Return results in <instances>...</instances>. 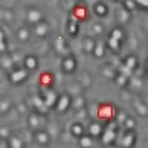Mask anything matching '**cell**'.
Instances as JSON below:
<instances>
[{
	"label": "cell",
	"mask_w": 148,
	"mask_h": 148,
	"mask_svg": "<svg viewBox=\"0 0 148 148\" xmlns=\"http://www.w3.org/2000/svg\"><path fill=\"white\" fill-rule=\"evenodd\" d=\"M27 77H28V73H27V70H24V68H15L14 71L9 73V80L14 84L22 83Z\"/></svg>",
	"instance_id": "1"
},
{
	"label": "cell",
	"mask_w": 148,
	"mask_h": 148,
	"mask_svg": "<svg viewBox=\"0 0 148 148\" xmlns=\"http://www.w3.org/2000/svg\"><path fill=\"white\" fill-rule=\"evenodd\" d=\"M135 141H136V136H135L133 130H126L120 136V147L121 148H133Z\"/></svg>",
	"instance_id": "2"
},
{
	"label": "cell",
	"mask_w": 148,
	"mask_h": 148,
	"mask_svg": "<svg viewBox=\"0 0 148 148\" xmlns=\"http://www.w3.org/2000/svg\"><path fill=\"white\" fill-rule=\"evenodd\" d=\"M113 127H114V125H108L107 126V129L105 130H102V142L105 144V145H110V144H113V141L116 139V129L113 130Z\"/></svg>",
	"instance_id": "3"
},
{
	"label": "cell",
	"mask_w": 148,
	"mask_h": 148,
	"mask_svg": "<svg viewBox=\"0 0 148 148\" xmlns=\"http://www.w3.org/2000/svg\"><path fill=\"white\" fill-rule=\"evenodd\" d=\"M70 104H71V98H70L68 95H61V96L58 98V99H56V104H55V107L58 108V111H59V113H64L65 110H68Z\"/></svg>",
	"instance_id": "4"
},
{
	"label": "cell",
	"mask_w": 148,
	"mask_h": 148,
	"mask_svg": "<svg viewBox=\"0 0 148 148\" xmlns=\"http://www.w3.org/2000/svg\"><path fill=\"white\" fill-rule=\"evenodd\" d=\"M27 19H28V22H31V24L36 25V24H39L40 21H43V15H42V12L39 9H28Z\"/></svg>",
	"instance_id": "5"
},
{
	"label": "cell",
	"mask_w": 148,
	"mask_h": 148,
	"mask_svg": "<svg viewBox=\"0 0 148 148\" xmlns=\"http://www.w3.org/2000/svg\"><path fill=\"white\" fill-rule=\"evenodd\" d=\"M56 99H58V95H56V92H53L52 89H47V90L45 92L43 102L46 104V107H47V108L53 107V105L56 104Z\"/></svg>",
	"instance_id": "6"
},
{
	"label": "cell",
	"mask_w": 148,
	"mask_h": 148,
	"mask_svg": "<svg viewBox=\"0 0 148 148\" xmlns=\"http://www.w3.org/2000/svg\"><path fill=\"white\" fill-rule=\"evenodd\" d=\"M77 67V62H76V59H74L73 56H65L64 58V62H62V70L65 73H73L74 70H76Z\"/></svg>",
	"instance_id": "7"
},
{
	"label": "cell",
	"mask_w": 148,
	"mask_h": 148,
	"mask_svg": "<svg viewBox=\"0 0 148 148\" xmlns=\"http://www.w3.org/2000/svg\"><path fill=\"white\" fill-rule=\"evenodd\" d=\"M34 138H36V141L39 142L40 145H47L49 141H51L47 132H45V130H37V132L34 133Z\"/></svg>",
	"instance_id": "8"
},
{
	"label": "cell",
	"mask_w": 148,
	"mask_h": 148,
	"mask_svg": "<svg viewBox=\"0 0 148 148\" xmlns=\"http://www.w3.org/2000/svg\"><path fill=\"white\" fill-rule=\"evenodd\" d=\"M34 31H36V34L39 36V37H45V36L49 33V25H47V22H43V21H40L39 24H36Z\"/></svg>",
	"instance_id": "9"
},
{
	"label": "cell",
	"mask_w": 148,
	"mask_h": 148,
	"mask_svg": "<svg viewBox=\"0 0 148 148\" xmlns=\"http://www.w3.org/2000/svg\"><path fill=\"white\" fill-rule=\"evenodd\" d=\"M24 65H25L27 70H36L37 65H39V62H37V58L36 56L27 55L25 58H24Z\"/></svg>",
	"instance_id": "10"
},
{
	"label": "cell",
	"mask_w": 148,
	"mask_h": 148,
	"mask_svg": "<svg viewBox=\"0 0 148 148\" xmlns=\"http://www.w3.org/2000/svg\"><path fill=\"white\" fill-rule=\"evenodd\" d=\"M89 133H90V136H101L102 135V125L98 121H93L89 126Z\"/></svg>",
	"instance_id": "11"
},
{
	"label": "cell",
	"mask_w": 148,
	"mask_h": 148,
	"mask_svg": "<svg viewBox=\"0 0 148 148\" xmlns=\"http://www.w3.org/2000/svg\"><path fill=\"white\" fill-rule=\"evenodd\" d=\"M114 114V111H113V107L111 105H101V110H99V117L101 119H111V116Z\"/></svg>",
	"instance_id": "12"
},
{
	"label": "cell",
	"mask_w": 148,
	"mask_h": 148,
	"mask_svg": "<svg viewBox=\"0 0 148 148\" xmlns=\"http://www.w3.org/2000/svg\"><path fill=\"white\" fill-rule=\"evenodd\" d=\"M79 145L82 148H92V145H93L92 136L90 135H82V136L79 138Z\"/></svg>",
	"instance_id": "13"
},
{
	"label": "cell",
	"mask_w": 148,
	"mask_h": 148,
	"mask_svg": "<svg viewBox=\"0 0 148 148\" xmlns=\"http://www.w3.org/2000/svg\"><path fill=\"white\" fill-rule=\"evenodd\" d=\"M71 135H74V136L80 138L82 135H84V129L83 126L80 125V123H74V125L71 126Z\"/></svg>",
	"instance_id": "14"
},
{
	"label": "cell",
	"mask_w": 148,
	"mask_h": 148,
	"mask_svg": "<svg viewBox=\"0 0 148 148\" xmlns=\"http://www.w3.org/2000/svg\"><path fill=\"white\" fill-rule=\"evenodd\" d=\"M10 107H12V104H10V101L8 99V98H2V99H0V114L8 113V111L10 110Z\"/></svg>",
	"instance_id": "15"
},
{
	"label": "cell",
	"mask_w": 148,
	"mask_h": 148,
	"mask_svg": "<svg viewBox=\"0 0 148 148\" xmlns=\"http://www.w3.org/2000/svg\"><path fill=\"white\" fill-rule=\"evenodd\" d=\"M107 12H108V8H107L104 3H96V5H95V14H96L98 16H105Z\"/></svg>",
	"instance_id": "16"
},
{
	"label": "cell",
	"mask_w": 148,
	"mask_h": 148,
	"mask_svg": "<svg viewBox=\"0 0 148 148\" xmlns=\"http://www.w3.org/2000/svg\"><path fill=\"white\" fill-rule=\"evenodd\" d=\"M18 39L22 40V42H27L30 39V30L25 28V27H21L19 31H18Z\"/></svg>",
	"instance_id": "17"
},
{
	"label": "cell",
	"mask_w": 148,
	"mask_h": 148,
	"mask_svg": "<svg viewBox=\"0 0 148 148\" xmlns=\"http://www.w3.org/2000/svg\"><path fill=\"white\" fill-rule=\"evenodd\" d=\"M22 141L18 136H9V148H22Z\"/></svg>",
	"instance_id": "18"
},
{
	"label": "cell",
	"mask_w": 148,
	"mask_h": 148,
	"mask_svg": "<svg viewBox=\"0 0 148 148\" xmlns=\"http://www.w3.org/2000/svg\"><path fill=\"white\" fill-rule=\"evenodd\" d=\"M123 37H125V33H123L121 28H114L113 31H111V39L121 42V40H123Z\"/></svg>",
	"instance_id": "19"
},
{
	"label": "cell",
	"mask_w": 148,
	"mask_h": 148,
	"mask_svg": "<svg viewBox=\"0 0 148 148\" xmlns=\"http://www.w3.org/2000/svg\"><path fill=\"white\" fill-rule=\"evenodd\" d=\"M92 53H93L96 58H101V56H104V45H102V43H99L96 47H93Z\"/></svg>",
	"instance_id": "20"
},
{
	"label": "cell",
	"mask_w": 148,
	"mask_h": 148,
	"mask_svg": "<svg viewBox=\"0 0 148 148\" xmlns=\"http://www.w3.org/2000/svg\"><path fill=\"white\" fill-rule=\"evenodd\" d=\"M40 82H42V84H43V86L49 88V84H51V82H52V76H51V73H45L43 76H42V79H40Z\"/></svg>",
	"instance_id": "21"
},
{
	"label": "cell",
	"mask_w": 148,
	"mask_h": 148,
	"mask_svg": "<svg viewBox=\"0 0 148 148\" xmlns=\"http://www.w3.org/2000/svg\"><path fill=\"white\" fill-rule=\"evenodd\" d=\"M120 43L121 42H119V40H114V39H111L110 37V40H108V46L113 49L114 52H119V49H120Z\"/></svg>",
	"instance_id": "22"
},
{
	"label": "cell",
	"mask_w": 148,
	"mask_h": 148,
	"mask_svg": "<svg viewBox=\"0 0 148 148\" xmlns=\"http://www.w3.org/2000/svg\"><path fill=\"white\" fill-rule=\"evenodd\" d=\"M10 136V129L3 126V127H0V139H9Z\"/></svg>",
	"instance_id": "23"
},
{
	"label": "cell",
	"mask_w": 148,
	"mask_h": 148,
	"mask_svg": "<svg viewBox=\"0 0 148 148\" xmlns=\"http://www.w3.org/2000/svg\"><path fill=\"white\" fill-rule=\"evenodd\" d=\"M126 67H129V70H133L135 67H136V58L135 56L126 58Z\"/></svg>",
	"instance_id": "24"
},
{
	"label": "cell",
	"mask_w": 148,
	"mask_h": 148,
	"mask_svg": "<svg viewBox=\"0 0 148 148\" xmlns=\"http://www.w3.org/2000/svg\"><path fill=\"white\" fill-rule=\"evenodd\" d=\"M68 25H70V27L67 28L68 33H70L71 36H76V34H77V22L71 21V22H68Z\"/></svg>",
	"instance_id": "25"
},
{
	"label": "cell",
	"mask_w": 148,
	"mask_h": 148,
	"mask_svg": "<svg viewBox=\"0 0 148 148\" xmlns=\"http://www.w3.org/2000/svg\"><path fill=\"white\" fill-rule=\"evenodd\" d=\"M125 126H126V129H127V130H133V129H135V126H136V123H135V120H133V119L127 117V119L125 120Z\"/></svg>",
	"instance_id": "26"
},
{
	"label": "cell",
	"mask_w": 148,
	"mask_h": 148,
	"mask_svg": "<svg viewBox=\"0 0 148 148\" xmlns=\"http://www.w3.org/2000/svg\"><path fill=\"white\" fill-rule=\"evenodd\" d=\"M93 47H95L93 40H90V39L86 40V43H84V49H86V52H92V51H93Z\"/></svg>",
	"instance_id": "27"
},
{
	"label": "cell",
	"mask_w": 148,
	"mask_h": 148,
	"mask_svg": "<svg viewBox=\"0 0 148 148\" xmlns=\"http://www.w3.org/2000/svg\"><path fill=\"white\" fill-rule=\"evenodd\" d=\"M84 14H86V10H84L83 8H77V9H76V16H77V18L84 19V16H86Z\"/></svg>",
	"instance_id": "28"
},
{
	"label": "cell",
	"mask_w": 148,
	"mask_h": 148,
	"mask_svg": "<svg viewBox=\"0 0 148 148\" xmlns=\"http://www.w3.org/2000/svg\"><path fill=\"white\" fill-rule=\"evenodd\" d=\"M133 2H135V5H141L144 9L148 8V0H133Z\"/></svg>",
	"instance_id": "29"
},
{
	"label": "cell",
	"mask_w": 148,
	"mask_h": 148,
	"mask_svg": "<svg viewBox=\"0 0 148 148\" xmlns=\"http://www.w3.org/2000/svg\"><path fill=\"white\" fill-rule=\"evenodd\" d=\"M30 126L37 127V116H31L30 117Z\"/></svg>",
	"instance_id": "30"
},
{
	"label": "cell",
	"mask_w": 148,
	"mask_h": 148,
	"mask_svg": "<svg viewBox=\"0 0 148 148\" xmlns=\"http://www.w3.org/2000/svg\"><path fill=\"white\" fill-rule=\"evenodd\" d=\"M125 3H126V5H125V6H126V9H127V8H129V9H133L135 6H136V5H135V2H133V0H126Z\"/></svg>",
	"instance_id": "31"
},
{
	"label": "cell",
	"mask_w": 148,
	"mask_h": 148,
	"mask_svg": "<svg viewBox=\"0 0 148 148\" xmlns=\"http://www.w3.org/2000/svg\"><path fill=\"white\" fill-rule=\"evenodd\" d=\"M6 52V42H0V53H5Z\"/></svg>",
	"instance_id": "32"
},
{
	"label": "cell",
	"mask_w": 148,
	"mask_h": 148,
	"mask_svg": "<svg viewBox=\"0 0 148 148\" xmlns=\"http://www.w3.org/2000/svg\"><path fill=\"white\" fill-rule=\"evenodd\" d=\"M5 40V34H3V31L0 30V42H3Z\"/></svg>",
	"instance_id": "33"
}]
</instances>
